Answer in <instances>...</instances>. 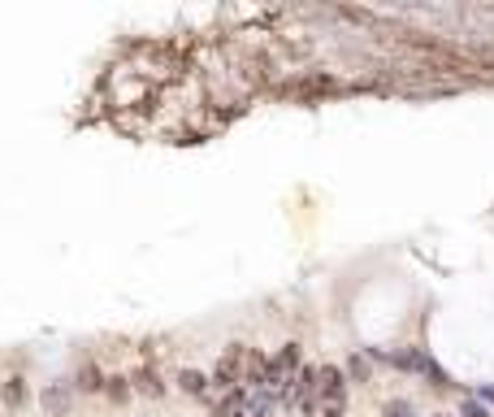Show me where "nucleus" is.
Segmentation results:
<instances>
[{
  "label": "nucleus",
  "instance_id": "f257e3e1",
  "mask_svg": "<svg viewBox=\"0 0 494 417\" xmlns=\"http://www.w3.org/2000/svg\"><path fill=\"white\" fill-rule=\"evenodd\" d=\"M321 391H317V417H343L347 408V374L339 365H321Z\"/></svg>",
  "mask_w": 494,
  "mask_h": 417
},
{
  "label": "nucleus",
  "instance_id": "f03ea898",
  "mask_svg": "<svg viewBox=\"0 0 494 417\" xmlns=\"http://www.w3.org/2000/svg\"><path fill=\"white\" fill-rule=\"evenodd\" d=\"M39 400H43V408H48L52 417H66V413L74 408V383H66V378H61V383H48Z\"/></svg>",
  "mask_w": 494,
  "mask_h": 417
},
{
  "label": "nucleus",
  "instance_id": "7ed1b4c3",
  "mask_svg": "<svg viewBox=\"0 0 494 417\" xmlns=\"http://www.w3.org/2000/svg\"><path fill=\"white\" fill-rule=\"evenodd\" d=\"M70 383H74V391H100V387H104V378H100V370H96V361H83V365H78V374H74Z\"/></svg>",
  "mask_w": 494,
  "mask_h": 417
},
{
  "label": "nucleus",
  "instance_id": "20e7f679",
  "mask_svg": "<svg viewBox=\"0 0 494 417\" xmlns=\"http://www.w3.org/2000/svg\"><path fill=\"white\" fill-rule=\"evenodd\" d=\"M178 387H182L187 396H200V400H204V396L212 391V378H204L200 370H182V374H178Z\"/></svg>",
  "mask_w": 494,
  "mask_h": 417
},
{
  "label": "nucleus",
  "instance_id": "39448f33",
  "mask_svg": "<svg viewBox=\"0 0 494 417\" xmlns=\"http://www.w3.org/2000/svg\"><path fill=\"white\" fill-rule=\"evenodd\" d=\"M0 400H5L9 408H22L26 404V383L14 374V378H5V387H0Z\"/></svg>",
  "mask_w": 494,
  "mask_h": 417
},
{
  "label": "nucleus",
  "instance_id": "423d86ee",
  "mask_svg": "<svg viewBox=\"0 0 494 417\" xmlns=\"http://www.w3.org/2000/svg\"><path fill=\"white\" fill-rule=\"evenodd\" d=\"M369 361H373L369 352H356V356L347 361V378H351V383H369V378H373V365H369Z\"/></svg>",
  "mask_w": 494,
  "mask_h": 417
},
{
  "label": "nucleus",
  "instance_id": "0eeeda50",
  "mask_svg": "<svg viewBox=\"0 0 494 417\" xmlns=\"http://www.w3.org/2000/svg\"><path fill=\"white\" fill-rule=\"evenodd\" d=\"M135 391H148V396H160L165 387H160V374L156 370H148V365H143V370L135 374Z\"/></svg>",
  "mask_w": 494,
  "mask_h": 417
},
{
  "label": "nucleus",
  "instance_id": "6e6552de",
  "mask_svg": "<svg viewBox=\"0 0 494 417\" xmlns=\"http://www.w3.org/2000/svg\"><path fill=\"white\" fill-rule=\"evenodd\" d=\"M104 391H108V400H130V378H104Z\"/></svg>",
  "mask_w": 494,
  "mask_h": 417
},
{
  "label": "nucleus",
  "instance_id": "1a4fd4ad",
  "mask_svg": "<svg viewBox=\"0 0 494 417\" xmlns=\"http://www.w3.org/2000/svg\"><path fill=\"white\" fill-rule=\"evenodd\" d=\"M460 417H485V408L481 404H460Z\"/></svg>",
  "mask_w": 494,
  "mask_h": 417
},
{
  "label": "nucleus",
  "instance_id": "9d476101",
  "mask_svg": "<svg viewBox=\"0 0 494 417\" xmlns=\"http://www.w3.org/2000/svg\"><path fill=\"white\" fill-rule=\"evenodd\" d=\"M481 400H490V404H494V387H481Z\"/></svg>",
  "mask_w": 494,
  "mask_h": 417
}]
</instances>
